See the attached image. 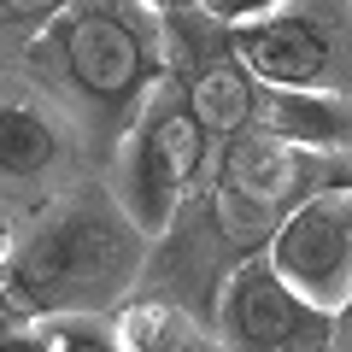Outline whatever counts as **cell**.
Returning a JSON list of instances; mask_svg holds the SVG:
<instances>
[{
  "mask_svg": "<svg viewBox=\"0 0 352 352\" xmlns=\"http://www.w3.org/2000/svg\"><path fill=\"white\" fill-rule=\"evenodd\" d=\"M147 235L124 200H76L6 270V300L30 317H94L129 294Z\"/></svg>",
  "mask_w": 352,
  "mask_h": 352,
  "instance_id": "cell-1",
  "label": "cell"
},
{
  "mask_svg": "<svg viewBox=\"0 0 352 352\" xmlns=\"http://www.w3.org/2000/svg\"><path fill=\"white\" fill-rule=\"evenodd\" d=\"M229 53L276 94L352 100V0H288L229 30Z\"/></svg>",
  "mask_w": 352,
  "mask_h": 352,
  "instance_id": "cell-2",
  "label": "cell"
},
{
  "mask_svg": "<svg viewBox=\"0 0 352 352\" xmlns=\"http://www.w3.org/2000/svg\"><path fill=\"white\" fill-rule=\"evenodd\" d=\"M264 258L305 305L340 317L352 305V182H323L294 200L264 241Z\"/></svg>",
  "mask_w": 352,
  "mask_h": 352,
  "instance_id": "cell-3",
  "label": "cell"
},
{
  "mask_svg": "<svg viewBox=\"0 0 352 352\" xmlns=\"http://www.w3.org/2000/svg\"><path fill=\"white\" fill-rule=\"evenodd\" d=\"M311 194V153L282 141L276 129H241L229 135V153L217 164V212H223L229 235H258L282 223L294 200Z\"/></svg>",
  "mask_w": 352,
  "mask_h": 352,
  "instance_id": "cell-4",
  "label": "cell"
},
{
  "mask_svg": "<svg viewBox=\"0 0 352 352\" xmlns=\"http://www.w3.org/2000/svg\"><path fill=\"white\" fill-rule=\"evenodd\" d=\"M200 159H206V124L194 118V106H164L135 135L124 164V212L135 217L147 241H159L176 223L188 182L200 176Z\"/></svg>",
  "mask_w": 352,
  "mask_h": 352,
  "instance_id": "cell-5",
  "label": "cell"
},
{
  "mask_svg": "<svg viewBox=\"0 0 352 352\" xmlns=\"http://www.w3.org/2000/svg\"><path fill=\"white\" fill-rule=\"evenodd\" d=\"M53 47L65 59V76L76 82V94L94 106H129L153 76V47L118 6H71L53 30Z\"/></svg>",
  "mask_w": 352,
  "mask_h": 352,
  "instance_id": "cell-6",
  "label": "cell"
},
{
  "mask_svg": "<svg viewBox=\"0 0 352 352\" xmlns=\"http://www.w3.org/2000/svg\"><path fill=\"white\" fill-rule=\"evenodd\" d=\"M335 317L305 305L288 282L276 276V264L247 258L223 288V335L241 352H317Z\"/></svg>",
  "mask_w": 352,
  "mask_h": 352,
  "instance_id": "cell-7",
  "label": "cell"
},
{
  "mask_svg": "<svg viewBox=\"0 0 352 352\" xmlns=\"http://www.w3.org/2000/svg\"><path fill=\"white\" fill-rule=\"evenodd\" d=\"M188 106L206 124V135H241V129H258V118H264V82L235 59V53H223V59H212V65L194 71Z\"/></svg>",
  "mask_w": 352,
  "mask_h": 352,
  "instance_id": "cell-8",
  "label": "cell"
},
{
  "mask_svg": "<svg viewBox=\"0 0 352 352\" xmlns=\"http://www.w3.org/2000/svg\"><path fill=\"white\" fill-rule=\"evenodd\" d=\"M65 129L47 106L24 100V94H0V176L6 182H36L59 164Z\"/></svg>",
  "mask_w": 352,
  "mask_h": 352,
  "instance_id": "cell-9",
  "label": "cell"
},
{
  "mask_svg": "<svg viewBox=\"0 0 352 352\" xmlns=\"http://www.w3.org/2000/svg\"><path fill=\"white\" fill-rule=\"evenodd\" d=\"M264 129L305 153H352V100L340 94H276L264 88Z\"/></svg>",
  "mask_w": 352,
  "mask_h": 352,
  "instance_id": "cell-10",
  "label": "cell"
},
{
  "mask_svg": "<svg viewBox=\"0 0 352 352\" xmlns=\"http://www.w3.org/2000/svg\"><path fill=\"white\" fill-rule=\"evenodd\" d=\"M118 340H124L129 352H223L188 311H182V305H170V300L124 305V317H118Z\"/></svg>",
  "mask_w": 352,
  "mask_h": 352,
  "instance_id": "cell-11",
  "label": "cell"
},
{
  "mask_svg": "<svg viewBox=\"0 0 352 352\" xmlns=\"http://www.w3.org/2000/svg\"><path fill=\"white\" fill-rule=\"evenodd\" d=\"M12 352H129L118 335H100L88 317H53L41 340H12Z\"/></svg>",
  "mask_w": 352,
  "mask_h": 352,
  "instance_id": "cell-12",
  "label": "cell"
},
{
  "mask_svg": "<svg viewBox=\"0 0 352 352\" xmlns=\"http://www.w3.org/2000/svg\"><path fill=\"white\" fill-rule=\"evenodd\" d=\"M276 6H288V0H206V12L217 18V24H252V18H264V12H276Z\"/></svg>",
  "mask_w": 352,
  "mask_h": 352,
  "instance_id": "cell-13",
  "label": "cell"
},
{
  "mask_svg": "<svg viewBox=\"0 0 352 352\" xmlns=\"http://www.w3.org/2000/svg\"><path fill=\"white\" fill-rule=\"evenodd\" d=\"M65 12H71V0H0V18H12V24H47Z\"/></svg>",
  "mask_w": 352,
  "mask_h": 352,
  "instance_id": "cell-14",
  "label": "cell"
},
{
  "mask_svg": "<svg viewBox=\"0 0 352 352\" xmlns=\"http://www.w3.org/2000/svg\"><path fill=\"white\" fill-rule=\"evenodd\" d=\"M141 6H153L159 18H182V12H194V6H206V0H141Z\"/></svg>",
  "mask_w": 352,
  "mask_h": 352,
  "instance_id": "cell-15",
  "label": "cell"
},
{
  "mask_svg": "<svg viewBox=\"0 0 352 352\" xmlns=\"http://www.w3.org/2000/svg\"><path fill=\"white\" fill-rule=\"evenodd\" d=\"M12 258H18V247H12V223L0 217V270H12Z\"/></svg>",
  "mask_w": 352,
  "mask_h": 352,
  "instance_id": "cell-16",
  "label": "cell"
},
{
  "mask_svg": "<svg viewBox=\"0 0 352 352\" xmlns=\"http://www.w3.org/2000/svg\"><path fill=\"white\" fill-rule=\"evenodd\" d=\"M12 340H18L12 335V317H6V305H0V352H12Z\"/></svg>",
  "mask_w": 352,
  "mask_h": 352,
  "instance_id": "cell-17",
  "label": "cell"
}]
</instances>
